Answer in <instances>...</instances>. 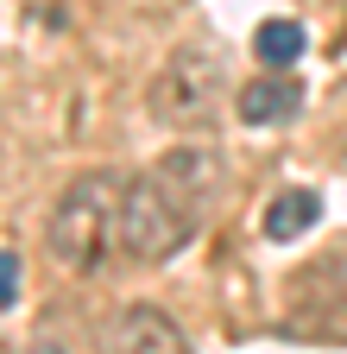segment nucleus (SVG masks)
Returning a JSON list of instances; mask_svg holds the SVG:
<instances>
[{"label":"nucleus","instance_id":"f257e3e1","mask_svg":"<svg viewBox=\"0 0 347 354\" xmlns=\"http://www.w3.org/2000/svg\"><path fill=\"white\" fill-rule=\"evenodd\" d=\"M221 190V152L184 146L139 177H126V203H120V253L126 259H170L196 241L208 221V203Z\"/></svg>","mask_w":347,"mask_h":354},{"label":"nucleus","instance_id":"f03ea898","mask_svg":"<svg viewBox=\"0 0 347 354\" xmlns=\"http://www.w3.org/2000/svg\"><path fill=\"white\" fill-rule=\"evenodd\" d=\"M120 203H126V171H82L51 203L45 247L63 272H95L120 247Z\"/></svg>","mask_w":347,"mask_h":354},{"label":"nucleus","instance_id":"7ed1b4c3","mask_svg":"<svg viewBox=\"0 0 347 354\" xmlns=\"http://www.w3.org/2000/svg\"><path fill=\"white\" fill-rule=\"evenodd\" d=\"M221 95H228V70L215 51H202V44H190V51H177L158 82H152V114L170 127V133H202L215 127V114H221Z\"/></svg>","mask_w":347,"mask_h":354},{"label":"nucleus","instance_id":"20e7f679","mask_svg":"<svg viewBox=\"0 0 347 354\" xmlns=\"http://www.w3.org/2000/svg\"><path fill=\"white\" fill-rule=\"evenodd\" d=\"M284 329L303 342H347V253H328V259L290 272Z\"/></svg>","mask_w":347,"mask_h":354},{"label":"nucleus","instance_id":"39448f33","mask_svg":"<svg viewBox=\"0 0 347 354\" xmlns=\"http://www.w3.org/2000/svg\"><path fill=\"white\" fill-rule=\"evenodd\" d=\"M101 354H190V335L158 304H126L101 329Z\"/></svg>","mask_w":347,"mask_h":354},{"label":"nucleus","instance_id":"423d86ee","mask_svg":"<svg viewBox=\"0 0 347 354\" xmlns=\"http://www.w3.org/2000/svg\"><path fill=\"white\" fill-rule=\"evenodd\" d=\"M303 108V88L278 70V76H259L252 88H240V120L246 127H278V120H290Z\"/></svg>","mask_w":347,"mask_h":354},{"label":"nucleus","instance_id":"0eeeda50","mask_svg":"<svg viewBox=\"0 0 347 354\" xmlns=\"http://www.w3.org/2000/svg\"><path fill=\"white\" fill-rule=\"evenodd\" d=\"M322 221V196L316 190H284L266 203V241H297Z\"/></svg>","mask_w":347,"mask_h":354},{"label":"nucleus","instance_id":"6e6552de","mask_svg":"<svg viewBox=\"0 0 347 354\" xmlns=\"http://www.w3.org/2000/svg\"><path fill=\"white\" fill-rule=\"evenodd\" d=\"M252 51H259L266 70H290L303 57V26L297 19H266V26L252 32Z\"/></svg>","mask_w":347,"mask_h":354},{"label":"nucleus","instance_id":"1a4fd4ad","mask_svg":"<svg viewBox=\"0 0 347 354\" xmlns=\"http://www.w3.org/2000/svg\"><path fill=\"white\" fill-rule=\"evenodd\" d=\"M13 291H19V253H0V310L13 304Z\"/></svg>","mask_w":347,"mask_h":354},{"label":"nucleus","instance_id":"9d476101","mask_svg":"<svg viewBox=\"0 0 347 354\" xmlns=\"http://www.w3.org/2000/svg\"><path fill=\"white\" fill-rule=\"evenodd\" d=\"M32 354H57V348H51V342H45V348H32Z\"/></svg>","mask_w":347,"mask_h":354},{"label":"nucleus","instance_id":"9b49d317","mask_svg":"<svg viewBox=\"0 0 347 354\" xmlns=\"http://www.w3.org/2000/svg\"><path fill=\"white\" fill-rule=\"evenodd\" d=\"M0 354H7V348H0Z\"/></svg>","mask_w":347,"mask_h":354}]
</instances>
